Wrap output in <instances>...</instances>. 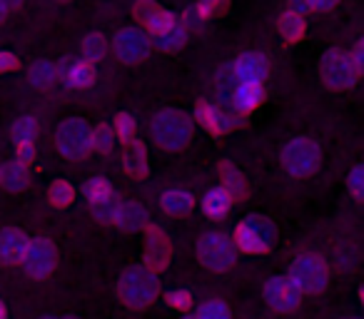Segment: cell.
<instances>
[{
  "instance_id": "cell-27",
  "label": "cell",
  "mask_w": 364,
  "mask_h": 319,
  "mask_svg": "<svg viewBox=\"0 0 364 319\" xmlns=\"http://www.w3.org/2000/svg\"><path fill=\"white\" fill-rule=\"evenodd\" d=\"M220 175H223V180H225V190H228V193L232 195V200H240L245 193H247V188H245L242 175L237 173V168H235V165L223 163V165H220Z\"/></svg>"
},
{
  "instance_id": "cell-19",
  "label": "cell",
  "mask_w": 364,
  "mask_h": 319,
  "mask_svg": "<svg viewBox=\"0 0 364 319\" xmlns=\"http://www.w3.org/2000/svg\"><path fill=\"white\" fill-rule=\"evenodd\" d=\"M264 100V87L262 82H240L237 90H235V105L237 110L250 112Z\"/></svg>"
},
{
  "instance_id": "cell-15",
  "label": "cell",
  "mask_w": 364,
  "mask_h": 319,
  "mask_svg": "<svg viewBox=\"0 0 364 319\" xmlns=\"http://www.w3.org/2000/svg\"><path fill=\"white\" fill-rule=\"evenodd\" d=\"M122 168L130 178L140 180L147 175V150L140 140H127L125 147H122Z\"/></svg>"
},
{
  "instance_id": "cell-44",
  "label": "cell",
  "mask_w": 364,
  "mask_h": 319,
  "mask_svg": "<svg viewBox=\"0 0 364 319\" xmlns=\"http://www.w3.org/2000/svg\"><path fill=\"white\" fill-rule=\"evenodd\" d=\"M21 3H23V0H0V11L8 16V13L18 11V6H21Z\"/></svg>"
},
{
  "instance_id": "cell-1",
  "label": "cell",
  "mask_w": 364,
  "mask_h": 319,
  "mask_svg": "<svg viewBox=\"0 0 364 319\" xmlns=\"http://www.w3.org/2000/svg\"><path fill=\"white\" fill-rule=\"evenodd\" d=\"M160 292V282H157L155 272L147 267H132L117 282V294L127 307H147Z\"/></svg>"
},
{
  "instance_id": "cell-31",
  "label": "cell",
  "mask_w": 364,
  "mask_h": 319,
  "mask_svg": "<svg viewBox=\"0 0 364 319\" xmlns=\"http://www.w3.org/2000/svg\"><path fill=\"white\" fill-rule=\"evenodd\" d=\"M82 53H85V60L87 63L100 60V58L105 55V40H102V36H97V33H90V36L82 38Z\"/></svg>"
},
{
  "instance_id": "cell-18",
  "label": "cell",
  "mask_w": 364,
  "mask_h": 319,
  "mask_svg": "<svg viewBox=\"0 0 364 319\" xmlns=\"http://www.w3.org/2000/svg\"><path fill=\"white\" fill-rule=\"evenodd\" d=\"M145 220H147L145 207L140 202H135V200H127V202H117L115 220L112 222H117L122 229H137L145 225Z\"/></svg>"
},
{
  "instance_id": "cell-11",
  "label": "cell",
  "mask_w": 364,
  "mask_h": 319,
  "mask_svg": "<svg viewBox=\"0 0 364 319\" xmlns=\"http://www.w3.org/2000/svg\"><path fill=\"white\" fill-rule=\"evenodd\" d=\"M299 297H302V292L294 287L289 277H272L264 284V299L277 312H292V309H297Z\"/></svg>"
},
{
  "instance_id": "cell-35",
  "label": "cell",
  "mask_w": 364,
  "mask_h": 319,
  "mask_svg": "<svg viewBox=\"0 0 364 319\" xmlns=\"http://www.w3.org/2000/svg\"><path fill=\"white\" fill-rule=\"evenodd\" d=\"M198 319H230V309L223 302H208L198 309Z\"/></svg>"
},
{
  "instance_id": "cell-23",
  "label": "cell",
  "mask_w": 364,
  "mask_h": 319,
  "mask_svg": "<svg viewBox=\"0 0 364 319\" xmlns=\"http://www.w3.org/2000/svg\"><path fill=\"white\" fill-rule=\"evenodd\" d=\"M0 183H3V188H6V190H13V193L23 190L28 183H31L26 165L11 163V165H6V168H0Z\"/></svg>"
},
{
  "instance_id": "cell-30",
  "label": "cell",
  "mask_w": 364,
  "mask_h": 319,
  "mask_svg": "<svg viewBox=\"0 0 364 319\" xmlns=\"http://www.w3.org/2000/svg\"><path fill=\"white\" fill-rule=\"evenodd\" d=\"M85 198L90 200V205L112 198V185L107 183L105 178H92L90 183L85 185Z\"/></svg>"
},
{
  "instance_id": "cell-20",
  "label": "cell",
  "mask_w": 364,
  "mask_h": 319,
  "mask_svg": "<svg viewBox=\"0 0 364 319\" xmlns=\"http://www.w3.org/2000/svg\"><path fill=\"white\" fill-rule=\"evenodd\" d=\"M203 207H205V215H208V217L220 220L230 212V207H232V195H230L225 188H215L208 193Z\"/></svg>"
},
{
  "instance_id": "cell-2",
  "label": "cell",
  "mask_w": 364,
  "mask_h": 319,
  "mask_svg": "<svg viewBox=\"0 0 364 319\" xmlns=\"http://www.w3.org/2000/svg\"><path fill=\"white\" fill-rule=\"evenodd\" d=\"M190 135H193V125H190L188 117L177 110H165L160 115H155V120H152V137L165 150H180V147H185Z\"/></svg>"
},
{
  "instance_id": "cell-28",
  "label": "cell",
  "mask_w": 364,
  "mask_h": 319,
  "mask_svg": "<svg viewBox=\"0 0 364 319\" xmlns=\"http://www.w3.org/2000/svg\"><path fill=\"white\" fill-rule=\"evenodd\" d=\"M48 198H50V202L55 205V207H68V205L73 202V198H75V190H73V185H68L65 180H58V183L50 185Z\"/></svg>"
},
{
  "instance_id": "cell-9",
  "label": "cell",
  "mask_w": 364,
  "mask_h": 319,
  "mask_svg": "<svg viewBox=\"0 0 364 319\" xmlns=\"http://www.w3.org/2000/svg\"><path fill=\"white\" fill-rule=\"evenodd\" d=\"M23 264H26V272L31 277H48L58 264V252L50 239H33V242H28L26 252H23Z\"/></svg>"
},
{
  "instance_id": "cell-41",
  "label": "cell",
  "mask_w": 364,
  "mask_h": 319,
  "mask_svg": "<svg viewBox=\"0 0 364 319\" xmlns=\"http://www.w3.org/2000/svg\"><path fill=\"white\" fill-rule=\"evenodd\" d=\"M349 60H352V65L357 67V72H362V67H364V45H362V43H357V45L352 48V53H349Z\"/></svg>"
},
{
  "instance_id": "cell-49",
  "label": "cell",
  "mask_w": 364,
  "mask_h": 319,
  "mask_svg": "<svg viewBox=\"0 0 364 319\" xmlns=\"http://www.w3.org/2000/svg\"><path fill=\"white\" fill-rule=\"evenodd\" d=\"M68 319H75V317H68Z\"/></svg>"
},
{
  "instance_id": "cell-4",
  "label": "cell",
  "mask_w": 364,
  "mask_h": 319,
  "mask_svg": "<svg viewBox=\"0 0 364 319\" xmlns=\"http://www.w3.org/2000/svg\"><path fill=\"white\" fill-rule=\"evenodd\" d=\"M282 165L292 178H307L319 168V147L309 137H297L282 152Z\"/></svg>"
},
{
  "instance_id": "cell-17",
  "label": "cell",
  "mask_w": 364,
  "mask_h": 319,
  "mask_svg": "<svg viewBox=\"0 0 364 319\" xmlns=\"http://www.w3.org/2000/svg\"><path fill=\"white\" fill-rule=\"evenodd\" d=\"M195 112H198V120L203 122V125L208 127L210 132H215V135H223V132H228L230 127H232V120H230V117L225 115L223 110H218V107L208 105L205 100L198 102Z\"/></svg>"
},
{
  "instance_id": "cell-26",
  "label": "cell",
  "mask_w": 364,
  "mask_h": 319,
  "mask_svg": "<svg viewBox=\"0 0 364 319\" xmlns=\"http://www.w3.org/2000/svg\"><path fill=\"white\" fill-rule=\"evenodd\" d=\"M68 82L73 87H90L95 82V67H92V63L87 60L73 63L70 70H68Z\"/></svg>"
},
{
  "instance_id": "cell-13",
  "label": "cell",
  "mask_w": 364,
  "mask_h": 319,
  "mask_svg": "<svg viewBox=\"0 0 364 319\" xmlns=\"http://www.w3.org/2000/svg\"><path fill=\"white\" fill-rule=\"evenodd\" d=\"M170 257H172V247H170V242H167L165 232H162L160 227H155V225H150V227H147V252H145L147 269L155 272V269L167 267Z\"/></svg>"
},
{
  "instance_id": "cell-47",
  "label": "cell",
  "mask_w": 364,
  "mask_h": 319,
  "mask_svg": "<svg viewBox=\"0 0 364 319\" xmlns=\"http://www.w3.org/2000/svg\"><path fill=\"white\" fill-rule=\"evenodd\" d=\"M43 319H58V317H43Z\"/></svg>"
},
{
  "instance_id": "cell-16",
  "label": "cell",
  "mask_w": 364,
  "mask_h": 319,
  "mask_svg": "<svg viewBox=\"0 0 364 319\" xmlns=\"http://www.w3.org/2000/svg\"><path fill=\"white\" fill-rule=\"evenodd\" d=\"M28 239L21 229H0V264H16L23 259Z\"/></svg>"
},
{
  "instance_id": "cell-45",
  "label": "cell",
  "mask_w": 364,
  "mask_h": 319,
  "mask_svg": "<svg viewBox=\"0 0 364 319\" xmlns=\"http://www.w3.org/2000/svg\"><path fill=\"white\" fill-rule=\"evenodd\" d=\"M0 319H6V307H3V302H0Z\"/></svg>"
},
{
  "instance_id": "cell-43",
  "label": "cell",
  "mask_w": 364,
  "mask_h": 319,
  "mask_svg": "<svg viewBox=\"0 0 364 319\" xmlns=\"http://www.w3.org/2000/svg\"><path fill=\"white\" fill-rule=\"evenodd\" d=\"M289 11L304 16V13L309 11V3H307V0H289Z\"/></svg>"
},
{
  "instance_id": "cell-39",
  "label": "cell",
  "mask_w": 364,
  "mask_h": 319,
  "mask_svg": "<svg viewBox=\"0 0 364 319\" xmlns=\"http://www.w3.org/2000/svg\"><path fill=\"white\" fill-rule=\"evenodd\" d=\"M16 152H18V163L21 165H28L36 157V150H33V142H18L16 145Z\"/></svg>"
},
{
  "instance_id": "cell-3",
  "label": "cell",
  "mask_w": 364,
  "mask_h": 319,
  "mask_svg": "<svg viewBox=\"0 0 364 319\" xmlns=\"http://www.w3.org/2000/svg\"><path fill=\"white\" fill-rule=\"evenodd\" d=\"M327 277H329L327 264H324V259L317 257V254H299L292 262V267H289V279H292V284L299 292H307V294L322 292V289L327 287Z\"/></svg>"
},
{
  "instance_id": "cell-40",
  "label": "cell",
  "mask_w": 364,
  "mask_h": 319,
  "mask_svg": "<svg viewBox=\"0 0 364 319\" xmlns=\"http://www.w3.org/2000/svg\"><path fill=\"white\" fill-rule=\"evenodd\" d=\"M18 65H21V60H18L13 53H0V72H11V70H16Z\"/></svg>"
},
{
  "instance_id": "cell-42",
  "label": "cell",
  "mask_w": 364,
  "mask_h": 319,
  "mask_svg": "<svg viewBox=\"0 0 364 319\" xmlns=\"http://www.w3.org/2000/svg\"><path fill=\"white\" fill-rule=\"evenodd\" d=\"M309 8H314V11H329V8L337 6V0H307Z\"/></svg>"
},
{
  "instance_id": "cell-6",
  "label": "cell",
  "mask_w": 364,
  "mask_h": 319,
  "mask_svg": "<svg viewBox=\"0 0 364 319\" xmlns=\"http://www.w3.org/2000/svg\"><path fill=\"white\" fill-rule=\"evenodd\" d=\"M198 257L205 267L215 272H225L235 264V244L225 234L210 232L198 242Z\"/></svg>"
},
{
  "instance_id": "cell-29",
  "label": "cell",
  "mask_w": 364,
  "mask_h": 319,
  "mask_svg": "<svg viewBox=\"0 0 364 319\" xmlns=\"http://www.w3.org/2000/svg\"><path fill=\"white\" fill-rule=\"evenodd\" d=\"M90 150L100 152V155H105V152L112 150V130L105 125H97L90 130Z\"/></svg>"
},
{
  "instance_id": "cell-36",
  "label": "cell",
  "mask_w": 364,
  "mask_h": 319,
  "mask_svg": "<svg viewBox=\"0 0 364 319\" xmlns=\"http://www.w3.org/2000/svg\"><path fill=\"white\" fill-rule=\"evenodd\" d=\"M115 210H117V202L112 198L92 202V215H95L97 220H102V222H112V220H115Z\"/></svg>"
},
{
  "instance_id": "cell-14",
  "label": "cell",
  "mask_w": 364,
  "mask_h": 319,
  "mask_svg": "<svg viewBox=\"0 0 364 319\" xmlns=\"http://www.w3.org/2000/svg\"><path fill=\"white\" fill-rule=\"evenodd\" d=\"M269 72V63L262 53H245L235 63V75L242 82H262Z\"/></svg>"
},
{
  "instance_id": "cell-21",
  "label": "cell",
  "mask_w": 364,
  "mask_h": 319,
  "mask_svg": "<svg viewBox=\"0 0 364 319\" xmlns=\"http://www.w3.org/2000/svg\"><path fill=\"white\" fill-rule=\"evenodd\" d=\"M160 202H162V210H165V212L180 217V215H188L190 210H193L195 198L190 193H185V190H170V193L162 195Z\"/></svg>"
},
{
  "instance_id": "cell-48",
  "label": "cell",
  "mask_w": 364,
  "mask_h": 319,
  "mask_svg": "<svg viewBox=\"0 0 364 319\" xmlns=\"http://www.w3.org/2000/svg\"><path fill=\"white\" fill-rule=\"evenodd\" d=\"M185 319H198V317H185Z\"/></svg>"
},
{
  "instance_id": "cell-37",
  "label": "cell",
  "mask_w": 364,
  "mask_h": 319,
  "mask_svg": "<svg viewBox=\"0 0 364 319\" xmlns=\"http://www.w3.org/2000/svg\"><path fill=\"white\" fill-rule=\"evenodd\" d=\"M349 190H352L354 198H364V168L357 165L349 175Z\"/></svg>"
},
{
  "instance_id": "cell-33",
  "label": "cell",
  "mask_w": 364,
  "mask_h": 319,
  "mask_svg": "<svg viewBox=\"0 0 364 319\" xmlns=\"http://www.w3.org/2000/svg\"><path fill=\"white\" fill-rule=\"evenodd\" d=\"M228 11V0H200L195 13L200 16V21H210L215 16H223Z\"/></svg>"
},
{
  "instance_id": "cell-46",
  "label": "cell",
  "mask_w": 364,
  "mask_h": 319,
  "mask_svg": "<svg viewBox=\"0 0 364 319\" xmlns=\"http://www.w3.org/2000/svg\"><path fill=\"white\" fill-rule=\"evenodd\" d=\"M3 18H6V13H3V11H0V21H3Z\"/></svg>"
},
{
  "instance_id": "cell-10",
  "label": "cell",
  "mask_w": 364,
  "mask_h": 319,
  "mask_svg": "<svg viewBox=\"0 0 364 319\" xmlns=\"http://www.w3.org/2000/svg\"><path fill=\"white\" fill-rule=\"evenodd\" d=\"M112 50L122 63H140L150 53V38L140 28H122L112 38Z\"/></svg>"
},
{
  "instance_id": "cell-32",
  "label": "cell",
  "mask_w": 364,
  "mask_h": 319,
  "mask_svg": "<svg viewBox=\"0 0 364 319\" xmlns=\"http://www.w3.org/2000/svg\"><path fill=\"white\" fill-rule=\"evenodd\" d=\"M36 120L33 117H21V120L13 122V137H16V142H33L36 140Z\"/></svg>"
},
{
  "instance_id": "cell-24",
  "label": "cell",
  "mask_w": 364,
  "mask_h": 319,
  "mask_svg": "<svg viewBox=\"0 0 364 319\" xmlns=\"http://www.w3.org/2000/svg\"><path fill=\"white\" fill-rule=\"evenodd\" d=\"M185 40H188V28L180 26L177 21L172 23L167 31L157 33V38H155L157 48H162V50H177L180 45H185Z\"/></svg>"
},
{
  "instance_id": "cell-25",
  "label": "cell",
  "mask_w": 364,
  "mask_h": 319,
  "mask_svg": "<svg viewBox=\"0 0 364 319\" xmlns=\"http://www.w3.org/2000/svg\"><path fill=\"white\" fill-rule=\"evenodd\" d=\"M28 75H31V82L36 87H48L58 80V65L50 60H38L31 65V72H28Z\"/></svg>"
},
{
  "instance_id": "cell-8",
  "label": "cell",
  "mask_w": 364,
  "mask_h": 319,
  "mask_svg": "<svg viewBox=\"0 0 364 319\" xmlns=\"http://www.w3.org/2000/svg\"><path fill=\"white\" fill-rule=\"evenodd\" d=\"M322 75L324 82L334 90H344V87H352L357 82L359 72L357 67L349 60V53L344 50H329L322 58Z\"/></svg>"
},
{
  "instance_id": "cell-34",
  "label": "cell",
  "mask_w": 364,
  "mask_h": 319,
  "mask_svg": "<svg viewBox=\"0 0 364 319\" xmlns=\"http://www.w3.org/2000/svg\"><path fill=\"white\" fill-rule=\"evenodd\" d=\"M115 135L120 137V140H125V142L135 137V120H132V115L120 112V115L115 117Z\"/></svg>"
},
{
  "instance_id": "cell-38",
  "label": "cell",
  "mask_w": 364,
  "mask_h": 319,
  "mask_svg": "<svg viewBox=\"0 0 364 319\" xmlns=\"http://www.w3.org/2000/svg\"><path fill=\"white\" fill-rule=\"evenodd\" d=\"M167 302H170V307H175V309H185V307H190L193 297H190V292H185V289H177V292H170Z\"/></svg>"
},
{
  "instance_id": "cell-5",
  "label": "cell",
  "mask_w": 364,
  "mask_h": 319,
  "mask_svg": "<svg viewBox=\"0 0 364 319\" xmlns=\"http://www.w3.org/2000/svg\"><path fill=\"white\" fill-rule=\"evenodd\" d=\"M272 237H274L272 222L264 217H257V215H252V217H247L245 222H240L237 229H235L237 247L252 254L267 252L269 244H272Z\"/></svg>"
},
{
  "instance_id": "cell-7",
  "label": "cell",
  "mask_w": 364,
  "mask_h": 319,
  "mask_svg": "<svg viewBox=\"0 0 364 319\" xmlns=\"http://www.w3.org/2000/svg\"><path fill=\"white\" fill-rule=\"evenodd\" d=\"M55 145L60 150V155H65L68 160H80L90 152V127L82 120L73 117V120L63 122L58 127Z\"/></svg>"
},
{
  "instance_id": "cell-22",
  "label": "cell",
  "mask_w": 364,
  "mask_h": 319,
  "mask_svg": "<svg viewBox=\"0 0 364 319\" xmlns=\"http://www.w3.org/2000/svg\"><path fill=\"white\" fill-rule=\"evenodd\" d=\"M277 31L287 43L302 40V36H304V16L292 13V11L282 13V16H279V21H277Z\"/></svg>"
},
{
  "instance_id": "cell-12",
  "label": "cell",
  "mask_w": 364,
  "mask_h": 319,
  "mask_svg": "<svg viewBox=\"0 0 364 319\" xmlns=\"http://www.w3.org/2000/svg\"><path fill=\"white\" fill-rule=\"evenodd\" d=\"M135 18L145 23L147 31H152L155 36H157V33H162V31H167V28L175 23V16H172L170 11H165L162 6H157L155 0H137Z\"/></svg>"
}]
</instances>
